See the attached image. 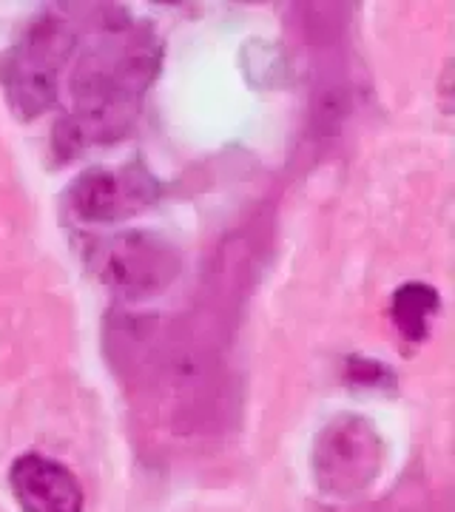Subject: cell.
I'll use <instances>...</instances> for the list:
<instances>
[{
  "label": "cell",
  "instance_id": "obj_4",
  "mask_svg": "<svg viewBox=\"0 0 455 512\" xmlns=\"http://www.w3.org/2000/svg\"><path fill=\"white\" fill-rule=\"evenodd\" d=\"M160 197V183L140 163L123 168H89L66 191L77 220L111 222L146 211Z\"/></svg>",
  "mask_w": 455,
  "mask_h": 512
},
{
  "label": "cell",
  "instance_id": "obj_3",
  "mask_svg": "<svg viewBox=\"0 0 455 512\" xmlns=\"http://www.w3.org/2000/svg\"><path fill=\"white\" fill-rule=\"evenodd\" d=\"M382 470V439L362 416H339L322 430L313 450L316 484L333 495L359 493Z\"/></svg>",
  "mask_w": 455,
  "mask_h": 512
},
{
  "label": "cell",
  "instance_id": "obj_2",
  "mask_svg": "<svg viewBox=\"0 0 455 512\" xmlns=\"http://www.w3.org/2000/svg\"><path fill=\"white\" fill-rule=\"evenodd\" d=\"M91 268L109 291L131 302H143L171 288L182 271V256L160 234L126 231L106 237L94 248Z\"/></svg>",
  "mask_w": 455,
  "mask_h": 512
},
{
  "label": "cell",
  "instance_id": "obj_1",
  "mask_svg": "<svg viewBox=\"0 0 455 512\" xmlns=\"http://www.w3.org/2000/svg\"><path fill=\"white\" fill-rule=\"evenodd\" d=\"M74 49V32L55 15L37 18L15 49L0 57V80L9 106L23 120H35L57 103V72Z\"/></svg>",
  "mask_w": 455,
  "mask_h": 512
},
{
  "label": "cell",
  "instance_id": "obj_5",
  "mask_svg": "<svg viewBox=\"0 0 455 512\" xmlns=\"http://www.w3.org/2000/svg\"><path fill=\"white\" fill-rule=\"evenodd\" d=\"M9 487L23 512H83L86 507L83 484L72 470L40 453L15 458Z\"/></svg>",
  "mask_w": 455,
  "mask_h": 512
},
{
  "label": "cell",
  "instance_id": "obj_6",
  "mask_svg": "<svg viewBox=\"0 0 455 512\" xmlns=\"http://www.w3.org/2000/svg\"><path fill=\"white\" fill-rule=\"evenodd\" d=\"M438 308H441V296L436 288H430L424 282H407L393 293L390 316L404 339L421 342V339H427L430 319L436 316Z\"/></svg>",
  "mask_w": 455,
  "mask_h": 512
}]
</instances>
